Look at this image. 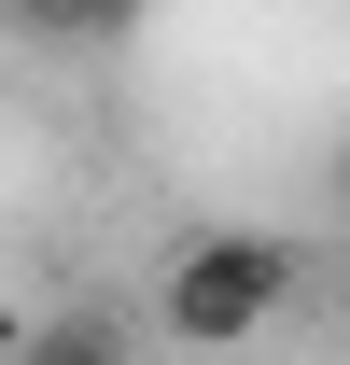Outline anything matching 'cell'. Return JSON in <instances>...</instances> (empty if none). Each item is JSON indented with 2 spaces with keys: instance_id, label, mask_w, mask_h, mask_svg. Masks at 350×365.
I'll use <instances>...</instances> for the list:
<instances>
[{
  "instance_id": "6da1fadb",
  "label": "cell",
  "mask_w": 350,
  "mask_h": 365,
  "mask_svg": "<svg viewBox=\"0 0 350 365\" xmlns=\"http://www.w3.org/2000/svg\"><path fill=\"white\" fill-rule=\"evenodd\" d=\"M308 295V253L280 225H196L154 267V323H169L182 351H238V337H266V323Z\"/></svg>"
},
{
  "instance_id": "7a4b0ae2",
  "label": "cell",
  "mask_w": 350,
  "mask_h": 365,
  "mask_svg": "<svg viewBox=\"0 0 350 365\" xmlns=\"http://www.w3.org/2000/svg\"><path fill=\"white\" fill-rule=\"evenodd\" d=\"M14 365H140V337L85 295V309H43V323H28V337H14Z\"/></svg>"
},
{
  "instance_id": "3957f363",
  "label": "cell",
  "mask_w": 350,
  "mask_h": 365,
  "mask_svg": "<svg viewBox=\"0 0 350 365\" xmlns=\"http://www.w3.org/2000/svg\"><path fill=\"white\" fill-rule=\"evenodd\" d=\"M0 14H14L28 43H127L154 0H0Z\"/></svg>"
},
{
  "instance_id": "277c9868",
  "label": "cell",
  "mask_w": 350,
  "mask_h": 365,
  "mask_svg": "<svg viewBox=\"0 0 350 365\" xmlns=\"http://www.w3.org/2000/svg\"><path fill=\"white\" fill-rule=\"evenodd\" d=\"M322 182H336V211H350V140H336V169H322Z\"/></svg>"
}]
</instances>
